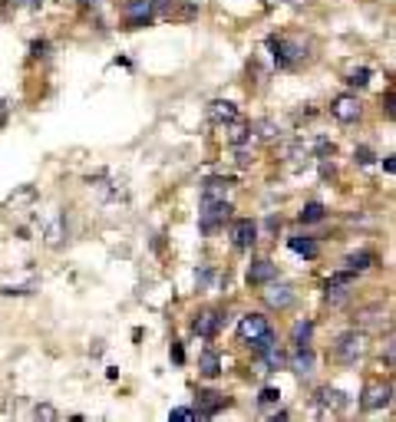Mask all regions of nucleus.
<instances>
[{"label":"nucleus","mask_w":396,"mask_h":422,"mask_svg":"<svg viewBox=\"0 0 396 422\" xmlns=\"http://www.w3.org/2000/svg\"><path fill=\"white\" fill-rule=\"evenodd\" d=\"M238 336H241L245 343H251L254 353H264L268 347L277 343V334H274L271 320H268L264 313H245V317L238 320Z\"/></svg>","instance_id":"f257e3e1"},{"label":"nucleus","mask_w":396,"mask_h":422,"mask_svg":"<svg viewBox=\"0 0 396 422\" xmlns=\"http://www.w3.org/2000/svg\"><path fill=\"white\" fill-rule=\"evenodd\" d=\"M268 50L274 53V63L281 66V70H291L294 63L304 60V47L300 43H291L284 37H268Z\"/></svg>","instance_id":"f03ea898"},{"label":"nucleus","mask_w":396,"mask_h":422,"mask_svg":"<svg viewBox=\"0 0 396 422\" xmlns=\"http://www.w3.org/2000/svg\"><path fill=\"white\" fill-rule=\"evenodd\" d=\"M363 334H357V330H346V334L337 336V347H334V357L340 363H357L360 357H363Z\"/></svg>","instance_id":"7ed1b4c3"},{"label":"nucleus","mask_w":396,"mask_h":422,"mask_svg":"<svg viewBox=\"0 0 396 422\" xmlns=\"http://www.w3.org/2000/svg\"><path fill=\"white\" fill-rule=\"evenodd\" d=\"M228 214H231V205L228 201H211V205H201V214H198V228L211 235V231H218L224 221H228Z\"/></svg>","instance_id":"20e7f679"},{"label":"nucleus","mask_w":396,"mask_h":422,"mask_svg":"<svg viewBox=\"0 0 396 422\" xmlns=\"http://www.w3.org/2000/svg\"><path fill=\"white\" fill-rule=\"evenodd\" d=\"M353 281H357V274L353 271H337L330 281H327V304L337 307V304H344L350 297V290H353Z\"/></svg>","instance_id":"39448f33"},{"label":"nucleus","mask_w":396,"mask_h":422,"mask_svg":"<svg viewBox=\"0 0 396 422\" xmlns=\"http://www.w3.org/2000/svg\"><path fill=\"white\" fill-rule=\"evenodd\" d=\"M155 20V0H129L125 3V24L146 26Z\"/></svg>","instance_id":"423d86ee"},{"label":"nucleus","mask_w":396,"mask_h":422,"mask_svg":"<svg viewBox=\"0 0 396 422\" xmlns=\"http://www.w3.org/2000/svg\"><path fill=\"white\" fill-rule=\"evenodd\" d=\"M218 330H222V311H198L195 313V320H192V334L195 336L211 340Z\"/></svg>","instance_id":"0eeeda50"},{"label":"nucleus","mask_w":396,"mask_h":422,"mask_svg":"<svg viewBox=\"0 0 396 422\" xmlns=\"http://www.w3.org/2000/svg\"><path fill=\"white\" fill-rule=\"evenodd\" d=\"M330 116H334L337 123H357L360 119L357 96H337V100L330 102Z\"/></svg>","instance_id":"6e6552de"},{"label":"nucleus","mask_w":396,"mask_h":422,"mask_svg":"<svg viewBox=\"0 0 396 422\" xmlns=\"http://www.w3.org/2000/svg\"><path fill=\"white\" fill-rule=\"evenodd\" d=\"M393 399V386L390 383H370L363 389V409H380V406H390Z\"/></svg>","instance_id":"1a4fd4ad"},{"label":"nucleus","mask_w":396,"mask_h":422,"mask_svg":"<svg viewBox=\"0 0 396 422\" xmlns=\"http://www.w3.org/2000/svg\"><path fill=\"white\" fill-rule=\"evenodd\" d=\"M271 284V281H268ZM264 304L271 307V311H284L294 304V287L291 284H271L268 287V294H264Z\"/></svg>","instance_id":"9d476101"},{"label":"nucleus","mask_w":396,"mask_h":422,"mask_svg":"<svg viewBox=\"0 0 396 422\" xmlns=\"http://www.w3.org/2000/svg\"><path fill=\"white\" fill-rule=\"evenodd\" d=\"M228 406V396H222V393H211V389H205V393H198V419H211L218 409H224Z\"/></svg>","instance_id":"9b49d317"},{"label":"nucleus","mask_w":396,"mask_h":422,"mask_svg":"<svg viewBox=\"0 0 396 422\" xmlns=\"http://www.w3.org/2000/svg\"><path fill=\"white\" fill-rule=\"evenodd\" d=\"M258 244V224L251 221V218H241L235 221V248L238 251H247Z\"/></svg>","instance_id":"f8f14e48"},{"label":"nucleus","mask_w":396,"mask_h":422,"mask_svg":"<svg viewBox=\"0 0 396 422\" xmlns=\"http://www.w3.org/2000/svg\"><path fill=\"white\" fill-rule=\"evenodd\" d=\"M274 277H277V267H274L271 261H264V258H261V261H251V267H247V284H268V281H274Z\"/></svg>","instance_id":"ddd939ff"},{"label":"nucleus","mask_w":396,"mask_h":422,"mask_svg":"<svg viewBox=\"0 0 396 422\" xmlns=\"http://www.w3.org/2000/svg\"><path fill=\"white\" fill-rule=\"evenodd\" d=\"M231 188V178H208L205 188H201V205H211V201H224Z\"/></svg>","instance_id":"4468645a"},{"label":"nucleus","mask_w":396,"mask_h":422,"mask_svg":"<svg viewBox=\"0 0 396 422\" xmlns=\"http://www.w3.org/2000/svg\"><path fill=\"white\" fill-rule=\"evenodd\" d=\"M317 403H321L323 409H346L350 406V399H346V393H340V389H330V386H323V389H317Z\"/></svg>","instance_id":"2eb2a0df"},{"label":"nucleus","mask_w":396,"mask_h":422,"mask_svg":"<svg viewBox=\"0 0 396 422\" xmlns=\"http://www.w3.org/2000/svg\"><path fill=\"white\" fill-rule=\"evenodd\" d=\"M208 119L211 123H238V109H235V102H222V100H215L208 106Z\"/></svg>","instance_id":"dca6fc26"},{"label":"nucleus","mask_w":396,"mask_h":422,"mask_svg":"<svg viewBox=\"0 0 396 422\" xmlns=\"http://www.w3.org/2000/svg\"><path fill=\"white\" fill-rule=\"evenodd\" d=\"M291 370H294L297 376H310V373H314V350L297 347L294 357H291Z\"/></svg>","instance_id":"f3484780"},{"label":"nucleus","mask_w":396,"mask_h":422,"mask_svg":"<svg viewBox=\"0 0 396 422\" xmlns=\"http://www.w3.org/2000/svg\"><path fill=\"white\" fill-rule=\"evenodd\" d=\"M287 248L294 251V254H300V258H317V244H314V237H287Z\"/></svg>","instance_id":"a211bd4d"},{"label":"nucleus","mask_w":396,"mask_h":422,"mask_svg":"<svg viewBox=\"0 0 396 422\" xmlns=\"http://www.w3.org/2000/svg\"><path fill=\"white\" fill-rule=\"evenodd\" d=\"M198 366H201V373L211 376V380H215V376H222V360H218V353H215V350H205V353L198 357Z\"/></svg>","instance_id":"6ab92c4d"},{"label":"nucleus","mask_w":396,"mask_h":422,"mask_svg":"<svg viewBox=\"0 0 396 422\" xmlns=\"http://www.w3.org/2000/svg\"><path fill=\"white\" fill-rule=\"evenodd\" d=\"M323 214H327V208H323L321 201H310V205H304V208H300L297 221H300V224H317Z\"/></svg>","instance_id":"aec40b11"},{"label":"nucleus","mask_w":396,"mask_h":422,"mask_svg":"<svg viewBox=\"0 0 396 422\" xmlns=\"http://www.w3.org/2000/svg\"><path fill=\"white\" fill-rule=\"evenodd\" d=\"M310 334H314V323L310 320H297L291 336H294V347H310Z\"/></svg>","instance_id":"412c9836"},{"label":"nucleus","mask_w":396,"mask_h":422,"mask_svg":"<svg viewBox=\"0 0 396 422\" xmlns=\"http://www.w3.org/2000/svg\"><path fill=\"white\" fill-rule=\"evenodd\" d=\"M370 264H373V254L370 251H360V254H350V258H346V271L360 274V271H367Z\"/></svg>","instance_id":"4be33fe9"},{"label":"nucleus","mask_w":396,"mask_h":422,"mask_svg":"<svg viewBox=\"0 0 396 422\" xmlns=\"http://www.w3.org/2000/svg\"><path fill=\"white\" fill-rule=\"evenodd\" d=\"M277 403H281V389L264 386V389H261V396H258V406H261V409H268V406H277Z\"/></svg>","instance_id":"5701e85b"},{"label":"nucleus","mask_w":396,"mask_h":422,"mask_svg":"<svg viewBox=\"0 0 396 422\" xmlns=\"http://www.w3.org/2000/svg\"><path fill=\"white\" fill-rule=\"evenodd\" d=\"M367 79H370V70L363 66V70H357V73H353V76H350V79H346V86L360 89V86H367Z\"/></svg>","instance_id":"b1692460"},{"label":"nucleus","mask_w":396,"mask_h":422,"mask_svg":"<svg viewBox=\"0 0 396 422\" xmlns=\"http://www.w3.org/2000/svg\"><path fill=\"white\" fill-rule=\"evenodd\" d=\"M169 419H198V409H185V406H178V409L169 412Z\"/></svg>","instance_id":"393cba45"},{"label":"nucleus","mask_w":396,"mask_h":422,"mask_svg":"<svg viewBox=\"0 0 396 422\" xmlns=\"http://www.w3.org/2000/svg\"><path fill=\"white\" fill-rule=\"evenodd\" d=\"M33 419H56V409L53 406H37L33 409Z\"/></svg>","instance_id":"a878e982"},{"label":"nucleus","mask_w":396,"mask_h":422,"mask_svg":"<svg viewBox=\"0 0 396 422\" xmlns=\"http://www.w3.org/2000/svg\"><path fill=\"white\" fill-rule=\"evenodd\" d=\"M353 159H357L360 165H370V162H373V152H370V149H357V155H353Z\"/></svg>","instance_id":"bb28decb"},{"label":"nucleus","mask_w":396,"mask_h":422,"mask_svg":"<svg viewBox=\"0 0 396 422\" xmlns=\"http://www.w3.org/2000/svg\"><path fill=\"white\" fill-rule=\"evenodd\" d=\"M172 360H175V363L185 360V353H182V343H172Z\"/></svg>","instance_id":"cd10ccee"},{"label":"nucleus","mask_w":396,"mask_h":422,"mask_svg":"<svg viewBox=\"0 0 396 422\" xmlns=\"http://www.w3.org/2000/svg\"><path fill=\"white\" fill-rule=\"evenodd\" d=\"M30 53L40 60V53H47V43H43V40H40V43H33V50H30Z\"/></svg>","instance_id":"c85d7f7f"},{"label":"nucleus","mask_w":396,"mask_h":422,"mask_svg":"<svg viewBox=\"0 0 396 422\" xmlns=\"http://www.w3.org/2000/svg\"><path fill=\"white\" fill-rule=\"evenodd\" d=\"M277 228H281V221H277V218H268V231H274V235H277Z\"/></svg>","instance_id":"c756f323"},{"label":"nucleus","mask_w":396,"mask_h":422,"mask_svg":"<svg viewBox=\"0 0 396 422\" xmlns=\"http://www.w3.org/2000/svg\"><path fill=\"white\" fill-rule=\"evenodd\" d=\"M3 3H30V7H33V3H40V0H3Z\"/></svg>","instance_id":"7c9ffc66"},{"label":"nucleus","mask_w":396,"mask_h":422,"mask_svg":"<svg viewBox=\"0 0 396 422\" xmlns=\"http://www.w3.org/2000/svg\"><path fill=\"white\" fill-rule=\"evenodd\" d=\"M79 3H83V7H99L102 0H79Z\"/></svg>","instance_id":"2f4dec72"},{"label":"nucleus","mask_w":396,"mask_h":422,"mask_svg":"<svg viewBox=\"0 0 396 422\" xmlns=\"http://www.w3.org/2000/svg\"><path fill=\"white\" fill-rule=\"evenodd\" d=\"M268 3H277V0H268Z\"/></svg>","instance_id":"473e14b6"}]
</instances>
